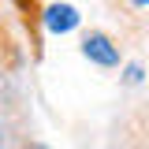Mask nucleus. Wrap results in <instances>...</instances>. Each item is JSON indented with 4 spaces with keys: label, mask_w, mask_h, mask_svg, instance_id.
Returning a JSON list of instances; mask_svg holds the SVG:
<instances>
[{
    "label": "nucleus",
    "mask_w": 149,
    "mask_h": 149,
    "mask_svg": "<svg viewBox=\"0 0 149 149\" xmlns=\"http://www.w3.org/2000/svg\"><path fill=\"white\" fill-rule=\"evenodd\" d=\"M78 49H82V56H86L90 63H97V67H119V63H123V45H119V37H112L108 30H101V26L82 30Z\"/></svg>",
    "instance_id": "1"
},
{
    "label": "nucleus",
    "mask_w": 149,
    "mask_h": 149,
    "mask_svg": "<svg viewBox=\"0 0 149 149\" xmlns=\"http://www.w3.org/2000/svg\"><path fill=\"white\" fill-rule=\"evenodd\" d=\"M19 15H22V26L30 30V49H34V60H41V15H45V8H41V0H15Z\"/></svg>",
    "instance_id": "2"
},
{
    "label": "nucleus",
    "mask_w": 149,
    "mask_h": 149,
    "mask_svg": "<svg viewBox=\"0 0 149 149\" xmlns=\"http://www.w3.org/2000/svg\"><path fill=\"white\" fill-rule=\"evenodd\" d=\"M41 22H45L52 34H67V30L78 26V11H74L71 4H49L45 15H41Z\"/></svg>",
    "instance_id": "3"
},
{
    "label": "nucleus",
    "mask_w": 149,
    "mask_h": 149,
    "mask_svg": "<svg viewBox=\"0 0 149 149\" xmlns=\"http://www.w3.org/2000/svg\"><path fill=\"white\" fill-rule=\"evenodd\" d=\"M15 67H19V45H15V37H11V30H8L4 11H0V74L15 71Z\"/></svg>",
    "instance_id": "4"
},
{
    "label": "nucleus",
    "mask_w": 149,
    "mask_h": 149,
    "mask_svg": "<svg viewBox=\"0 0 149 149\" xmlns=\"http://www.w3.org/2000/svg\"><path fill=\"white\" fill-rule=\"evenodd\" d=\"M8 149H45V146H41L37 138H30V134H19V138H15Z\"/></svg>",
    "instance_id": "5"
},
{
    "label": "nucleus",
    "mask_w": 149,
    "mask_h": 149,
    "mask_svg": "<svg viewBox=\"0 0 149 149\" xmlns=\"http://www.w3.org/2000/svg\"><path fill=\"white\" fill-rule=\"evenodd\" d=\"M123 82H127V86H138V82H142V63H130V67H127V78H123Z\"/></svg>",
    "instance_id": "6"
},
{
    "label": "nucleus",
    "mask_w": 149,
    "mask_h": 149,
    "mask_svg": "<svg viewBox=\"0 0 149 149\" xmlns=\"http://www.w3.org/2000/svg\"><path fill=\"white\" fill-rule=\"evenodd\" d=\"M130 4H138V8H149V0H130Z\"/></svg>",
    "instance_id": "7"
}]
</instances>
